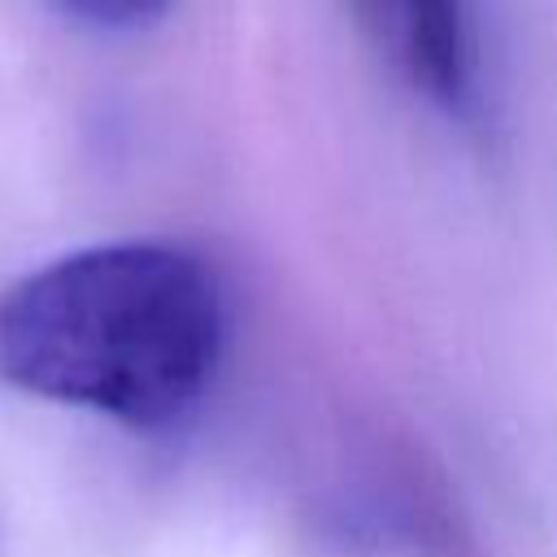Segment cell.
I'll list each match as a JSON object with an SVG mask.
<instances>
[{
	"instance_id": "6da1fadb",
	"label": "cell",
	"mask_w": 557,
	"mask_h": 557,
	"mask_svg": "<svg viewBox=\"0 0 557 557\" xmlns=\"http://www.w3.org/2000/svg\"><path fill=\"white\" fill-rule=\"evenodd\" d=\"M222 348V278L170 239L74 248L0 292V383L135 431L183 422Z\"/></svg>"
},
{
	"instance_id": "7a4b0ae2",
	"label": "cell",
	"mask_w": 557,
	"mask_h": 557,
	"mask_svg": "<svg viewBox=\"0 0 557 557\" xmlns=\"http://www.w3.org/2000/svg\"><path fill=\"white\" fill-rule=\"evenodd\" d=\"M392 70L440 109H461L474 83L466 0H352Z\"/></svg>"
},
{
	"instance_id": "3957f363",
	"label": "cell",
	"mask_w": 557,
	"mask_h": 557,
	"mask_svg": "<svg viewBox=\"0 0 557 557\" xmlns=\"http://www.w3.org/2000/svg\"><path fill=\"white\" fill-rule=\"evenodd\" d=\"M57 17L96 35H135L170 17L178 0H44Z\"/></svg>"
}]
</instances>
